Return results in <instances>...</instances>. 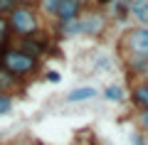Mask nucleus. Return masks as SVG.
Wrapping results in <instances>:
<instances>
[{
    "label": "nucleus",
    "instance_id": "4468645a",
    "mask_svg": "<svg viewBox=\"0 0 148 145\" xmlns=\"http://www.w3.org/2000/svg\"><path fill=\"white\" fill-rule=\"evenodd\" d=\"M57 3H59V0H40V5H42V10L47 12V15H54V10H57Z\"/></svg>",
    "mask_w": 148,
    "mask_h": 145
},
{
    "label": "nucleus",
    "instance_id": "dca6fc26",
    "mask_svg": "<svg viewBox=\"0 0 148 145\" xmlns=\"http://www.w3.org/2000/svg\"><path fill=\"white\" fill-rule=\"evenodd\" d=\"M8 145H40V143H35V140H30V138H17V140H12V143H8Z\"/></svg>",
    "mask_w": 148,
    "mask_h": 145
},
{
    "label": "nucleus",
    "instance_id": "f03ea898",
    "mask_svg": "<svg viewBox=\"0 0 148 145\" xmlns=\"http://www.w3.org/2000/svg\"><path fill=\"white\" fill-rule=\"evenodd\" d=\"M8 27H10L12 35H17L20 39H25V37H32L40 32V17H37V12L32 10V7L27 5H15L10 12H8Z\"/></svg>",
    "mask_w": 148,
    "mask_h": 145
},
{
    "label": "nucleus",
    "instance_id": "9b49d317",
    "mask_svg": "<svg viewBox=\"0 0 148 145\" xmlns=\"http://www.w3.org/2000/svg\"><path fill=\"white\" fill-rule=\"evenodd\" d=\"M128 5H131V0H114L111 7H114V17L119 22L121 20H128Z\"/></svg>",
    "mask_w": 148,
    "mask_h": 145
},
{
    "label": "nucleus",
    "instance_id": "2eb2a0df",
    "mask_svg": "<svg viewBox=\"0 0 148 145\" xmlns=\"http://www.w3.org/2000/svg\"><path fill=\"white\" fill-rule=\"evenodd\" d=\"M136 120H138V125H141V130L148 135V111H138Z\"/></svg>",
    "mask_w": 148,
    "mask_h": 145
},
{
    "label": "nucleus",
    "instance_id": "0eeeda50",
    "mask_svg": "<svg viewBox=\"0 0 148 145\" xmlns=\"http://www.w3.org/2000/svg\"><path fill=\"white\" fill-rule=\"evenodd\" d=\"M128 17H133L141 27H148V0H131Z\"/></svg>",
    "mask_w": 148,
    "mask_h": 145
},
{
    "label": "nucleus",
    "instance_id": "f257e3e1",
    "mask_svg": "<svg viewBox=\"0 0 148 145\" xmlns=\"http://www.w3.org/2000/svg\"><path fill=\"white\" fill-rule=\"evenodd\" d=\"M0 67L5 71H10L15 79H22V76H30V74L37 71L40 59L27 54L20 47H5V49H0Z\"/></svg>",
    "mask_w": 148,
    "mask_h": 145
},
{
    "label": "nucleus",
    "instance_id": "f8f14e48",
    "mask_svg": "<svg viewBox=\"0 0 148 145\" xmlns=\"http://www.w3.org/2000/svg\"><path fill=\"white\" fill-rule=\"evenodd\" d=\"M10 27H8V20L3 15H0V49H5V44H8V39H10Z\"/></svg>",
    "mask_w": 148,
    "mask_h": 145
},
{
    "label": "nucleus",
    "instance_id": "1a4fd4ad",
    "mask_svg": "<svg viewBox=\"0 0 148 145\" xmlns=\"http://www.w3.org/2000/svg\"><path fill=\"white\" fill-rule=\"evenodd\" d=\"M20 86V79H15L10 71H5V69L0 67V93H5V96H10L15 88Z\"/></svg>",
    "mask_w": 148,
    "mask_h": 145
},
{
    "label": "nucleus",
    "instance_id": "ddd939ff",
    "mask_svg": "<svg viewBox=\"0 0 148 145\" xmlns=\"http://www.w3.org/2000/svg\"><path fill=\"white\" fill-rule=\"evenodd\" d=\"M12 111V99L10 96H5V93H0V116H5Z\"/></svg>",
    "mask_w": 148,
    "mask_h": 145
},
{
    "label": "nucleus",
    "instance_id": "9d476101",
    "mask_svg": "<svg viewBox=\"0 0 148 145\" xmlns=\"http://www.w3.org/2000/svg\"><path fill=\"white\" fill-rule=\"evenodd\" d=\"M101 96H104L106 101H111V103H119V101H123V88L119 86V84H111V86H106L104 91H101Z\"/></svg>",
    "mask_w": 148,
    "mask_h": 145
},
{
    "label": "nucleus",
    "instance_id": "412c9836",
    "mask_svg": "<svg viewBox=\"0 0 148 145\" xmlns=\"http://www.w3.org/2000/svg\"><path fill=\"white\" fill-rule=\"evenodd\" d=\"M143 74H146V81H148V62H146V69H143Z\"/></svg>",
    "mask_w": 148,
    "mask_h": 145
},
{
    "label": "nucleus",
    "instance_id": "7ed1b4c3",
    "mask_svg": "<svg viewBox=\"0 0 148 145\" xmlns=\"http://www.w3.org/2000/svg\"><path fill=\"white\" fill-rule=\"evenodd\" d=\"M123 44H126V52H128V62H133V69L143 71L148 62V27L138 25L133 30H128L123 37Z\"/></svg>",
    "mask_w": 148,
    "mask_h": 145
},
{
    "label": "nucleus",
    "instance_id": "39448f33",
    "mask_svg": "<svg viewBox=\"0 0 148 145\" xmlns=\"http://www.w3.org/2000/svg\"><path fill=\"white\" fill-rule=\"evenodd\" d=\"M82 15V0H59L57 10H54V17H57L59 25L64 22H74Z\"/></svg>",
    "mask_w": 148,
    "mask_h": 145
},
{
    "label": "nucleus",
    "instance_id": "aec40b11",
    "mask_svg": "<svg viewBox=\"0 0 148 145\" xmlns=\"http://www.w3.org/2000/svg\"><path fill=\"white\" fill-rule=\"evenodd\" d=\"M47 79H49V81H59V74H57V71H49Z\"/></svg>",
    "mask_w": 148,
    "mask_h": 145
},
{
    "label": "nucleus",
    "instance_id": "a211bd4d",
    "mask_svg": "<svg viewBox=\"0 0 148 145\" xmlns=\"http://www.w3.org/2000/svg\"><path fill=\"white\" fill-rule=\"evenodd\" d=\"M32 3L35 0H12V5H27V7H32Z\"/></svg>",
    "mask_w": 148,
    "mask_h": 145
},
{
    "label": "nucleus",
    "instance_id": "6ab92c4d",
    "mask_svg": "<svg viewBox=\"0 0 148 145\" xmlns=\"http://www.w3.org/2000/svg\"><path fill=\"white\" fill-rule=\"evenodd\" d=\"M94 3H96V7H104V5H111L114 0H94Z\"/></svg>",
    "mask_w": 148,
    "mask_h": 145
},
{
    "label": "nucleus",
    "instance_id": "6e6552de",
    "mask_svg": "<svg viewBox=\"0 0 148 145\" xmlns=\"http://www.w3.org/2000/svg\"><path fill=\"white\" fill-rule=\"evenodd\" d=\"M131 99H133V103H136L138 111H148V81H141V84L133 86Z\"/></svg>",
    "mask_w": 148,
    "mask_h": 145
},
{
    "label": "nucleus",
    "instance_id": "20e7f679",
    "mask_svg": "<svg viewBox=\"0 0 148 145\" xmlns=\"http://www.w3.org/2000/svg\"><path fill=\"white\" fill-rule=\"evenodd\" d=\"M77 22H79V35L84 37H101V32L106 30V15L101 10L84 12Z\"/></svg>",
    "mask_w": 148,
    "mask_h": 145
},
{
    "label": "nucleus",
    "instance_id": "f3484780",
    "mask_svg": "<svg viewBox=\"0 0 148 145\" xmlns=\"http://www.w3.org/2000/svg\"><path fill=\"white\" fill-rule=\"evenodd\" d=\"M131 143H133V145H146V140L141 138V133H133V135H131Z\"/></svg>",
    "mask_w": 148,
    "mask_h": 145
},
{
    "label": "nucleus",
    "instance_id": "423d86ee",
    "mask_svg": "<svg viewBox=\"0 0 148 145\" xmlns=\"http://www.w3.org/2000/svg\"><path fill=\"white\" fill-rule=\"evenodd\" d=\"M96 96H99L96 88H91V86H79V88H72V91L64 96V101H67V103H86V101L96 99Z\"/></svg>",
    "mask_w": 148,
    "mask_h": 145
}]
</instances>
